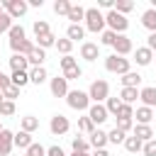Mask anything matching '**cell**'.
Listing matches in <instances>:
<instances>
[{
    "label": "cell",
    "instance_id": "6da1fadb",
    "mask_svg": "<svg viewBox=\"0 0 156 156\" xmlns=\"http://www.w3.org/2000/svg\"><path fill=\"white\" fill-rule=\"evenodd\" d=\"M105 15L98 10V7H85V32H93V34H102L105 32Z\"/></svg>",
    "mask_w": 156,
    "mask_h": 156
},
{
    "label": "cell",
    "instance_id": "7a4b0ae2",
    "mask_svg": "<svg viewBox=\"0 0 156 156\" xmlns=\"http://www.w3.org/2000/svg\"><path fill=\"white\" fill-rule=\"evenodd\" d=\"M105 68H107L110 73L124 76V73H129V71H132V61H129L127 56H117V54H110V56H105Z\"/></svg>",
    "mask_w": 156,
    "mask_h": 156
},
{
    "label": "cell",
    "instance_id": "3957f363",
    "mask_svg": "<svg viewBox=\"0 0 156 156\" xmlns=\"http://www.w3.org/2000/svg\"><path fill=\"white\" fill-rule=\"evenodd\" d=\"M66 102H68V107L71 110H78V112H83V110H90V95L85 93V90H68V95H66Z\"/></svg>",
    "mask_w": 156,
    "mask_h": 156
},
{
    "label": "cell",
    "instance_id": "277c9868",
    "mask_svg": "<svg viewBox=\"0 0 156 156\" xmlns=\"http://www.w3.org/2000/svg\"><path fill=\"white\" fill-rule=\"evenodd\" d=\"M105 24H107V29H112L115 34H124L127 27H129V20H127L124 15H119L117 10H110V12H105Z\"/></svg>",
    "mask_w": 156,
    "mask_h": 156
},
{
    "label": "cell",
    "instance_id": "5b68a950",
    "mask_svg": "<svg viewBox=\"0 0 156 156\" xmlns=\"http://www.w3.org/2000/svg\"><path fill=\"white\" fill-rule=\"evenodd\" d=\"M88 95H90V102H105L110 98V83L102 80V78L93 80L90 88H88Z\"/></svg>",
    "mask_w": 156,
    "mask_h": 156
},
{
    "label": "cell",
    "instance_id": "8992f818",
    "mask_svg": "<svg viewBox=\"0 0 156 156\" xmlns=\"http://www.w3.org/2000/svg\"><path fill=\"white\" fill-rule=\"evenodd\" d=\"M2 7H5V12H7L12 20L24 17V15H27V10H29V5H27L24 0H5V2H2Z\"/></svg>",
    "mask_w": 156,
    "mask_h": 156
},
{
    "label": "cell",
    "instance_id": "52a82bcc",
    "mask_svg": "<svg viewBox=\"0 0 156 156\" xmlns=\"http://www.w3.org/2000/svg\"><path fill=\"white\" fill-rule=\"evenodd\" d=\"M68 129H71V122H68V117L56 112V115L51 117V122H49V132H51L54 136H63Z\"/></svg>",
    "mask_w": 156,
    "mask_h": 156
},
{
    "label": "cell",
    "instance_id": "ba28073f",
    "mask_svg": "<svg viewBox=\"0 0 156 156\" xmlns=\"http://www.w3.org/2000/svg\"><path fill=\"white\" fill-rule=\"evenodd\" d=\"M112 49H115V54H117V56H127V54H132V51H134V44H132V39H129L127 34H117V39H115Z\"/></svg>",
    "mask_w": 156,
    "mask_h": 156
},
{
    "label": "cell",
    "instance_id": "9c48e42d",
    "mask_svg": "<svg viewBox=\"0 0 156 156\" xmlns=\"http://www.w3.org/2000/svg\"><path fill=\"white\" fill-rule=\"evenodd\" d=\"M49 90H51L54 98H66L68 95V80L63 76H56V78L49 80Z\"/></svg>",
    "mask_w": 156,
    "mask_h": 156
},
{
    "label": "cell",
    "instance_id": "30bf717a",
    "mask_svg": "<svg viewBox=\"0 0 156 156\" xmlns=\"http://www.w3.org/2000/svg\"><path fill=\"white\" fill-rule=\"evenodd\" d=\"M7 37H10V49L17 54V49H20V44L27 39V34H24V27L22 24H12V29L7 32Z\"/></svg>",
    "mask_w": 156,
    "mask_h": 156
},
{
    "label": "cell",
    "instance_id": "8fae6325",
    "mask_svg": "<svg viewBox=\"0 0 156 156\" xmlns=\"http://www.w3.org/2000/svg\"><path fill=\"white\" fill-rule=\"evenodd\" d=\"M88 117L93 119V124H102V122L110 117V112H107V107H105L102 102H93L90 110H88Z\"/></svg>",
    "mask_w": 156,
    "mask_h": 156
},
{
    "label": "cell",
    "instance_id": "7c38bea8",
    "mask_svg": "<svg viewBox=\"0 0 156 156\" xmlns=\"http://www.w3.org/2000/svg\"><path fill=\"white\" fill-rule=\"evenodd\" d=\"M12 146H15V134L10 129H2L0 132V156H10Z\"/></svg>",
    "mask_w": 156,
    "mask_h": 156
},
{
    "label": "cell",
    "instance_id": "4fadbf2b",
    "mask_svg": "<svg viewBox=\"0 0 156 156\" xmlns=\"http://www.w3.org/2000/svg\"><path fill=\"white\" fill-rule=\"evenodd\" d=\"M98 56H100V46H98L95 41H83V44H80V58L95 61Z\"/></svg>",
    "mask_w": 156,
    "mask_h": 156
},
{
    "label": "cell",
    "instance_id": "5bb4252c",
    "mask_svg": "<svg viewBox=\"0 0 156 156\" xmlns=\"http://www.w3.org/2000/svg\"><path fill=\"white\" fill-rule=\"evenodd\" d=\"M139 100H141L146 107L156 110V85H146V88H141V90H139Z\"/></svg>",
    "mask_w": 156,
    "mask_h": 156
},
{
    "label": "cell",
    "instance_id": "9a60e30c",
    "mask_svg": "<svg viewBox=\"0 0 156 156\" xmlns=\"http://www.w3.org/2000/svg\"><path fill=\"white\" fill-rule=\"evenodd\" d=\"M134 61H136V66H149V63L154 61V51H151L149 46H139V49L134 51Z\"/></svg>",
    "mask_w": 156,
    "mask_h": 156
},
{
    "label": "cell",
    "instance_id": "2e32d148",
    "mask_svg": "<svg viewBox=\"0 0 156 156\" xmlns=\"http://www.w3.org/2000/svg\"><path fill=\"white\" fill-rule=\"evenodd\" d=\"M134 117H136V124H151V119L156 117V110H151V107L141 105V107H136Z\"/></svg>",
    "mask_w": 156,
    "mask_h": 156
},
{
    "label": "cell",
    "instance_id": "e0dca14e",
    "mask_svg": "<svg viewBox=\"0 0 156 156\" xmlns=\"http://www.w3.org/2000/svg\"><path fill=\"white\" fill-rule=\"evenodd\" d=\"M141 24L149 29V34H156V10L154 7H149V10L141 12Z\"/></svg>",
    "mask_w": 156,
    "mask_h": 156
},
{
    "label": "cell",
    "instance_id": "ac0fdd59",
    "mask_svg": "<svg viewBox=\"0 0 156 156\" xmlns=\"http://www.w3.org/2000/svg\"><path fill=\"white\" fill-rule=\"evenodd\" d=\"M10 68H12V73L15 71H29V58L22 56V54H12L10 56Z\"/></svg>",
    "mask_w": 156,
    "mask_h": 156
},
{
    "label": "cell",
    "instance_id": "d6986e66",
    "mask_svg": "<svg viewBox=\"0 0 156 156\" xmlns=\"http://www.w3.org/2000/svg\"><path fill=\"white\" fill-rule=\"evenodd\" d=\"M132 134H134L136 139H141L144 144L154 139V129H151V124H134V132H132Z\"/></svg>",
    "mask_w": 156,
    "mask_h": 156
},
{
    "label": "cell",
    "instance_id": "ffe728a7",
    "mask_svg": "<svg viewBox=\"0 0 156 156\" xmlns=\"http://www.w3.org/2000/svg\"><path fill=\"white\" fill-rule=\"evenodd\" d=\"M46 80H49V73H46L44 66H39V68H29V83L41 85V83H46Z\"/></svg>",
    "mask_w": 156,
    "mask_h": 156
},
{
    "label": "cell",
    "instance_id": "44dd1931",
    "mask_svg": "<svg viewBox=\"0 0 156 156\" xmlns=\"http://www.w3.org/2000/svg\"><path fill=\"white\" fill-rule=\"evenodd\" d=\"M110 141H107V132H102V129H95L93 134H90V146L93 149H105Z\"/></svg>",
    "mask_w": 156,
    "mask_h": 156
},
{
    "label": "cell",
    "instance_id": "7402d4cb",
    "mask_svg": "<svg viewBox=\"0 0 156 156\" xmlns=\"http://www.w3.org/2000/svg\"><path fill=\"white\" fill-rule=\"evenodd\" d=\"M66 37H68L71 41H80V39H85V27H83V24H68Z\"/></svg>",
    "mask_w": 156,
    "mask_h": 156
},
{
    "label": "cell",
    "instance_id": "603a6c76",
    "mask_svg": "<svg viewBox=\"0 0 156 156\" xmlns=\"http://www.w3.org/2000/svg\"><path fill=\"white\" fill-rule=\"evenodd\" d=\"M27 58H29V66H32V68H39V66H44V61H46V51L37 46Z\"/></svg>",
    "mask_w": 156,
    "mask_h": 156
},
{
    "label": "cell",
    "instance_id": "cb8c5ba5",
    "mask_svg": "<svg viewBox=\"0 0 156 156\" xmlns=\"http://www.w3.org/2000/svg\"><path fill=\"white\" fill-rule=\"evenodd\" d=\"M119 80H122V88H139V83H141V76H139L136 71H129V73H124Z\"/></svg>",
    "mask_w": 156,
    "mask_h": 156
},
{
    "label": "cell",
    "instance_id": "d4e9b609",
    "mask_svg": "<svg viewBox=\"0 0 156 156\" xmlns=\"http://www.w3.org/2000/svg\"><path fill=\"white\" fill-rule=\"evenodd\" d=\"M119 100H122L124 105H134V102L139 100V88H122Z\"/></svg>",
    "mask_w": 156,
    "mask_h": 156
},
{
    "label": "cell",
    "instance_id": "484cf974",
    "mask_svg": "<svg viewBox=\"0 0 156 156\" xmlns=\"http://www.w3.org/2000/svg\"><path fill=\"white\" fill-rule=\"evenodd\" d=\"M20 129L32 134V132H37V129H39V119H37L34 115H24V117H22V122H20Z\"/></svg>",
    "mask_w": 156,
    "mask_h": 156
},
{
    "label": "cell",
    "instance_id": "4316f807",
    "mask_svg": "<svg viewBox=\"0 0 156 156\" xmlns=\"http://www.w3.org/2000/svg\"><path fill=\"white\" fill-rule=\"evenodd\" d=\"M32 144H34V141H32V134H29V132H22V129L15 132V146H17V149H29Z\"/></svg>",
    "mask_w": 156,
    "mask_h": 156
},
{
    "label": "cell",
    "instance_id": "83f0119b",
    "mask_svg": "<svg viewBox=\"0 0 156 156\" xmlns=\"http://www.w3.org/2000/svg\"><path fill=\"white\" fill-rule=\"evenodd\" d=\"M68 20H71V24H80V22H85V7H83V5H73L71 12H68Z\"/></svg>",
    "mask_w": 156,
    "mask_h": 156
},
{
    "label": "cell",
    "instance_id": "f1b7e54d",
    "mask_svg": "<svg viewBox=\"0 0 156 156\" xmlns=\"http://www.w3.org/2000/svg\"><path fill=\"white\" fill-rule=\"evenodd\" d=\"M10 80H12V85H15V88H20V90H22V88L29 83V71H15V73L10 76Z\"/></svg>",
    "mask_w": 156,
    "mask_h": 156
},
{
    "label": "cell",
    "instance_id": "f546056e",
    "mask_svg": "<svg viewBox=\"0 0 156 156\" xmlns=\"http://www.w3.org/2000/svg\"><path fill=\"white\" fill-rule=\"evenodd\" d=\"M124 149H127L129 154H139V151L144 149V141H141V139H136V136L132 134V136H127V139H124Z\"/></svg>",
    "mask_w": 156,
    "mask_h": 156
},
{
    "label": "cell",
    "instance_id": "4dcf8cb0",
    "mask_svg": "<svg viewBox=\"0 0 156 156\" xmlns=\"http://www.w3.org/2000/svg\"><path fill=\"white\" fill-rule=\"evenodd\" d=\"M71 49H73V41H71L68 37H63V39H56V51H58V54H63V56H71Z\"/></svg>",
    "mask_w": 156,
    "mask_h": 156
},
{
    "label": "cell",
    "instance_id": "1f68e13d",
    "mask_svg": "<svg viewBox=\"0 0 156 156\" xmlns=\"http://www.w3.org/2000/svg\"><path fill=\"white\" fill-rule=\"evenodd\" d=\"M78 132H83V134H93L95 132V124H93V119L85 115V117H78Z\"/></svg>",
    "mask_w": 156,
    "mask_h": 156
},
{
    "label": "cell",
    "instance_id": "d6a6232c",
    "mask_svg": "<svg viewBox=\"0 0 156 156\" xmlns=\"http://www.w3.org/2000/svg\"><path fill=\"white\" fill-rule=\"evenodd\" d=\"M71 7H73V2H68V0H56L54 2V12L56 15H63V17H68Z\"/></svg>",
    "mask_w": 156,
    "mask_h": 156
},
{
    "label": "cell",
    "instance_id": "836d02e7",
    "mask_svg": "<svg viewBox=\"0 0 156 156\" xmlns=\"http://www.w3.org/2000/svg\"><path fill=\"white\" fill-rule=\"evenodd\" d=\"M32 29H34V39H39V37H44V34L51 32V29H49V22H44V20H37V22L32 24Z\"/></svg>",
    "mask_w": 156,
    "mask_h": 156
},
{
    "label": "cell",
    "instance_id": "e575fe53",
    "mask_svg": "<svg viewBox=\"0 0 156 156\" xmlns=\"http://www.w3.org/2000/svg\"><path fill=\"white\" fill-rule=\"evenodd\" d=\"M37 46L46 51V49H51V46H56V37H54V34L49 32V34H44V37H39V39H37Z\"/></svg>",
    "mask_w": 156,
    "mask_h": 156
},
{
    "label": "cell",
    "instance_id": "d590c367",
    "mask_svg": "<svg viewBox=\"0 0 156 156\" xmlns=\"http://www.w3.org/2000/svg\"><path fill=\"white\" fill-rule=\"evenodd\" d=\"M105 107H107V112H110V115H115V117H117V115H119V110H122V100H119V98H107V100H105Z\"/></svg>",
    "mask_w": 156,
    "mask_h": 156
},
{
    "label": "cell",
    "instance_id": "8d00e7d4",
    "mask_svg": "<svg viewBox=\"0 0 156 156\" xmlns=\"http://www.w3.org/2000/svg\"><path fill=\"white\" fill-rule=\"evenodd\" d=\"M115 10H117L119 15H124V17H127V12H132V10H134V2H132V0H117V2H115Z\"/></svg>",
    "mask_w": 156,
    "mask_h": 156
},
{
    "label": "cell",
    "instance_id": "74e56055",
    "mask_svg": "<svg viewBox=\"0 0 156 156\" xmlns=\"http://www.w3.org/2000/svg\"><path fill=\"white\" fill-rule=\"evenodd\" d=\"M124 139H127V134L119 132L117 127H115L112 132H107V141H110V144H124Z\"/></svg>",
    "mask_w": 156,
    "mask_h": 156
},
{
    "label": "cell",
    "instance_id": "f35d334b",
    "mask_svg": "<svg viewBox=\"0 0 156 156\" xmlns=\"http://www.w3.org/2000/svg\"><path fill=\"white\" fill-rule=\"evenodd\" d=\"M71 146H73V151H88L90 149V141L83 139V136H73L71 139Z\"/></svg>",
    "mask_w": 156,
    "mask_h": 156
},
{
    "label": "cell",
    "instance_id": "ab89813d",
    "mask_svg": "<svg viewBox=\"0 0 156 156\" xmlns=\"http://www.w3.org/2000/svg\"><path fill=\"white\" fill-rule=\"evenodd\" d=\"M119 132H129V129H134V119H127V117H117V124H115Z\"/></svg>",
    "mask_w": 156,
    "mask_h": 156
},
{
    "label": "cell",
    "instance_id": "60d3db41",
    "mask_svg": "<svg viewBox=\"0 0 156 156\" xmlns=\"http://www.w3.org/2000/svg\"><path fill=\"white\" fill-rule=\"evenodd\" d=\"M115 39H117V34H115L112 29H105V32L100 34V44H105V46H112Z\"/></svg>",
    "mask_w": 156,
    "mask_h": 156
},
{
    "label": "cell",
    "instance_id": "b9f144b4",
    "mask_svg": "<svg viewBox=\"0 0 156 156\" xmlns=\"http://www.w3.org/2000/svg\"><path fill=\"white\" fill-rule=\"evenodd\" d=\"M10 29H12V17L5 12V15H0V34H5Z\"/></svg>",
    "mask_w": 156,
    "mask_h": 156
},
{
    "label": "cell",
    "instance_id": "7bdbcfd3",
    "mask_svg": "<svg viewBox=\"0 0 156 156\" xmlns=\"http://www.w3.org/2000/svg\"><path fill=\"white\" fill-rule=\"evenodd\" d=\"M80 76H83V68H80V66H76V68H71V71H63V78H66V80H78Z\"/></svg>",
    "mask_w": 156,
    "mask_h": 156
},
{
    "label": "cell",
    "instance_id": "ee69618b",
    "mask_svg": "<svg viewBox=\"0 0 156 156\" xmlns=\"http://www.w3.org/2000/svg\"><path fill=\"white\" fill-rule=\"evenodd\" d=\"M0 115H2V117H12V115H15V102L5 100V102L0 105Z\"/></svg>",
    "mask_w": 156,
    "mask_h": 156
},
{
    "label": "cell",
    "instance_id": "f6af8a7d",
    "mask_svg": "<svg viewBox=\"0 0 156 156\" xmlns=\"http://www.w3.org/2000/svg\"><path fill=\"white\" fill-rule=\"evenodd\" d=\"M27 156H46V149H44L41 144H32V146L27 149Z\"/></svg>",
    "mask_w": 156,
    "mask_h": 156
},
{
    "label": "cell",
    "instance_id": "bcb514c9",
    "mask_svg": "<svg viewBox=\"0 0 156 156\" xmlns=\"http://www.w3.org/2000/svg\"><path fill=\"white\" fill-rule=\"evenodd\" d=\"M141 154H144V156H156V136H154L151 141H146V144H144Z\"/></svg>",
    "mask_w": 156,
    "mask_h": 156
},
{
    "label": "cell",
    "instance_id": "7dc6e473",
    "mask_svg": "<svg viewBox=\"0 0 156 156\" xmlns=\"http://www.w3.org/2000/svg\"><path fill=\"white\" fill-rule=\"evenodd\" d=\"M76 66H78V61H76L73 56H63V58H61V68H63V71H71V68H76Z\"/></svg>",
    "mask_w": 156,
    "mask_h": 156
},
{
    "label": "cell",
    "instance_id": "c3c4849f",
    "mask_svg": "<svg viewBox=\"0 0 156 156\" xmlns=\"http://www.w3.org/2000/svg\"><path fill=\"white\" fill-rule=\"evenodd\" d=\"M20 98V88H15V85H10L7 90H5V100H10V102H15Z\"/></svg>",
    "mask_w": 156,
    "mask_h": 156
},
{
    "label": "cell",
    "instance_id": "681fc988",
    "mask_svg": "<svg viewBox=\"0 0 156 156\" xmlns=\"http://www.w3.org/2000/svg\"><path fill=\"white\" fill-rule=\"evenodd\" d=\"M117 117H127V119H134V107L122 102V110H119V115H117Z\"/></svg>",
    "mask_w": 156,
    "mask_h": 156
},
{
    "label": "cell",
    "instance_id": "f907efd6",
    "mask_svg": "<svg viewBox=\"0 0 156 156\" xmlns=\"http://www.w3.org/2000/svg\"><path fill=\"white\" fill-rule=\"evenodd\" d=\"M46 156H66V151H63L61 146H56V144H54V146H49V149H46Z\"/></svg>",
    "mask_w": 156,
    "mask_h": 156
},
{
    "label": "cell",
    "instance_id": "816d5d0a",
    "mask_svg": "<svg viewBox=\"0 0 156 156\" xmlns=\"http://www.w3.org/2000/svg\"><path fill=\"white\" fill-rule=\"evenodd\" d=\"M10 85H12V80H10V76H5V73H2V71H0V90H2V93H5V90H7V88H10Z\"/></svg>",
    "mask_w": 156,
    "mask_h": 156
},
{
    "label": "cell",
    "instance_id": "f5cc1de1",
    "mask_svg": "<svg viewBox=\"0 0 156 156\" xmlns=\"http://www.w3.org/2000/svg\"><path fill=\"white\" fill-rule=\"evenodd\" d=\"M146 46L156 54V34H149V37H146Z\"/></svg>",
    "mask_w": 156,
    "mask_h": 156
},
{
    "label": "cell",
    "instance_id": "db71d44e",
    "mask_svg": "<svg viewBox=\"0 0 156 156\" xmlns=\"http://www.w3.org/2000/svg\"><path fill=\"white\" fill-rule=\"evenodd\" d=\"M98 5H100V7H107V12L115 10V0H98Z\"/></svg>",
    "mask_w": 156,
    "mask_h": 156
},
{
    "label": "cell",
    "instance_id": "11a10c76",
    "mask_svg": "<svg viewBox=\"0 0 156 156\" xmlns=\"http://www.w3.org/2000/svg\"><path fill=\"white\" fill-rule=\"evenodd\" d=\"M90 156H110V151H107V149H95Z\"/></svg>",
    "mask_w": 156,
    "mask_h": 156
},
{
    "label": "cell",
    "instance_id": "9f6ffc18",
    "mask_svg": "<svg viewBox=\"0 0 156 156\" xmlns=\"http://www.w3.org/2000/svg\"><path fill=\"white\" fill-rule=\"evenodd\" d=\"M27 5H29V7H41V5H44V0H29Z\"/></svg>",
    "mask_w": 156,
    "mask_h": 156
},
{
    "label": "cell",
    "instance_id": "6f0895ef",
    "mask_svg": "<svg viewBox=\"0 0 156 156\" xmlns=\"http://www.w3.org/2000/svg\"><path fill=\"white\" fill-rule=\"evenodd\" d=\"M71 156H90V151H73Z\"/></svg>",
    "mask_w": 156,
    "mask_h": 156
},
{
    "label": "cell",
    "instance_id": "680465c9",
    "mask_svg": "<svg viewBox=\"0 0 156 156\" xmlns=\"http://www.w3.org/2000/svg\"><path fill=\"white\" fill-rule=\"evenodd\" d=\"M2 102H5V93L0 90V105H2Z\"/></svg>",
    "mask_w": 156,
    "mask_h": 156
},
{
    "label": "cell",
    "instance_id": "91938a15",
    "mask_svg": "<svg viewBox=\"0 0 156 156\" xmlns=\"http://www.w3.org/2000/svg\"><path fill=\"white\" fill-rule=\"evenodd\" d=\"M0 15H5V7H2V2H0Z\"/></svg>",
    "mask_w": 156,
    "mask_h": 156
},
{
    "label": "cell",
    "instance_id": "94428289",
    "mask_svg": "<svg viewBox=\"0 0 156 156\" xmlns=\"http://www.w3.org/2000/svg\"><path fill=\"white\" fill-rule=\"evenodd\" d=\"M2 129H5V127H2V124H0V132H2Z\"/></svg>",
    "mask_w": 156,
    "mask_h": 156
},
{
    "label": "cell",
    "instance_id": "6125c7cd",
    "mask_svg": "<svg viewBox=\"0 0 156 156\" xmlns=\"http://www.w3.org/2000/svg\"><path fill=\"white\" fill-rule=\"evenodd\" d=\"M24 156H27V154H24Z\"/></svg>",
    "mask_w": 156,
    "mask_h": 156
}]
</instances>
